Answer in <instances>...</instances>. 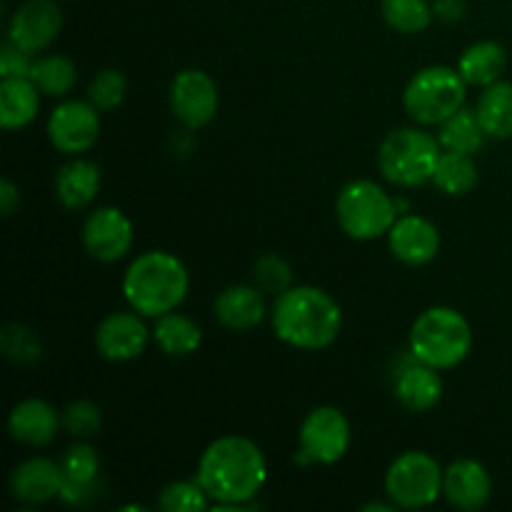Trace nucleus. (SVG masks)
<instances>
[{"label":"nucleus","instance_id":"f257e3e1","mask_svg":"<svg viewBox=\"0 0 512 512\" xmlns=\"http://www.w3.org/2000/svg\"><path fill=\"white\" fill-rule=\"evenodd\" d=\"M265 475L268 463L263 450L240 435L213 440L198 465V483L220 508H243L260 493Z\"/></svg>","mask_w":512,"mask_h":512},{"label":"nucleus","instance_id":"f03ea898","mask_svg":"<svg viewBox=\"0 0 512 512\" xmlns=\"http://www.w3.org/2000/svg\"><path fill=\"white\" fill-rule=\"evenodd\" d=\"M273 328L283 343L300 350H323L335 343L343 313L333 295L313 285L288 288L273 308Z\"/></svg>","mask_w":512,"mask_h":512},{"label":"nucleus","instance_id":"7ed1b4c3","mask_svg":"<svg viewBox=\"0 0 512 512\" xmlns=\"http://www.w3.org/2000/svg\"><path fill=\"white\" fill-rule=\"evenodd\" d=\"M190 278L180 258L165 250H148L130 263L123 278L125 300L143 318L173 313L185 300Z\"/></svg>","mask_w":512,"mask_h":512},{"label":"nucleus","instance_id":"20e7f679","mask_svg":"<svg viewBox=\"0 0 512 512\" xmlns=\"http://www.w3.org/2000/svg\"><path fill=\"white\" fill-rule=\"evenodd\" d=\"M473 348V330L455 308L435 305L420 313L410 328V353L435 370H450L463 363Z\"/></svg>","mask_w":512,"mask_h":512},{"label":"nucleus","instance_id":"39448f33","mask_svg":"<svg viewBox=\"0 0 512 512\" xmlns=\"http://www.w3.org/2000/svg\"><path fill=\"white\" fill-rule=\"evenodd\" d=\"M440 140L415 128L393 130L378 153L380 173L398 188H418L435 178L440 163Z\"/></svg>","mask_w":512,"mask_h":512},{"label":"nucleus","instance_id":"423d86ee","mask_svg":"<svg viewBox=\"0 0 512 512\" xmlns=\"http://www.w3.org/2000/svg\"><path fill=\"white\" fill-rule=\"evenodd\" d=\"M465 80L460 70L430 65L410 78L403 93L405 113L420 125H443L465 103Z\"/></svg>","mask_w":512,"mask_h":512},{"label":"nucleus","instance_id":"0eeeda50","mask_svg":"<svg viewBox=\"0 0 512 512\" xmlns=\"http://www.w3.org/2000/svg\"><path fill=\"white\" fill-rule=\"evenodd\" d=\"M338 223L353 240H375L390 233L398 220L395 200L373 180H353L345 185L335 203Z\"/></svg>","mask_w":512,"mask_h":512},{"label":"nucleus","instance_id":"6e6552de","mask_svg":"<svg viewBox=\"0 0 512 512\" xmlns=\"http://www.w3.org/2000/svg\"><path fill=\"white\" fill-rule=\"evenodd\" d=\"M443 470L433 455L423 450L403 453L385 475V493L398 508H428L443 493Z\"/></svg>","mask_w":512,"mask_h":512},{"label":"nucleus","instance_id":"1a4fd4ad","mask_svg":"<svg viewBox=\"0 0 512 512\" xmlns=\"http://www.w3.org/2000/svg\"><path fill=\"white\" fill-rule=\"evenodd\" d=\"M350 423L338 408L320 405L300 425L298 463L333 465L348 453Z\"/></svg>","mask_w":512,"mask_h":512},{"label":"nucleus","instance_id":"9d476101","mask_svg":"<svg viewBox=\"0 0 512 512\" xmlns=\"http://www.w3.org/2000/svg\"><path fill=\"white\" fill-rule=\"evenodd\" d=\"M100 110L85 100H65L50 113L48 138L60 153L78 155L95 145L100 135Z\"/></svg>","mask_w":512,"mask_h":512},{"label":"nucleus","instance_id":"9b49d317","mask_svg":"<svg viewBox=\"0 0 512 512\" xmlns=\"http://www.w3.org/2000/svg\"><path fill=\"white\" fill-rule=\"evenodd\" d=\"M170 108L183 125L203 128L218 113V85L203 70H180L170 85Z\"/></svg>","mask_w":512,"mask_h":512},{"label":"nucleus","instance_id":"f8f14e48","mask_svg":"<svg viewBox=\"0 0 512 512\" xmlns=\"http://www.w3.org/2000/svg\"><path fill=\"white\" fill-rule=\"evenodd\" d=\"M83 245L100 263H115L133 245V223L123 210L110 205L93 210L83 225Z\"/></svg>","mask_w":512,"mask_h":512},{"label":"nucleus","instance_id":"ddd939ff","mask_svg":"<svg viewBox=\"0 0 512 512\" xmlns=\"http://www.w3.org/2000/svg\"><path fill=\"white\" fill-rule=\"evenodd\" d=\"M63 30V13L55 0H25L10 18V43L25 53L45 50Z\"/></svg>","mask_w":512,"mask_h":512},{"label":"nucleus","instance_id":"4468645a","mask_svg":"<svg viewBox=\"0 0 512 512\" xmlns=\"http://www.w3.org/2000/svg\"><path fill=\"white\" fill-rule=\"evenodd\" d=\"M100 493V458L93 445L75 443L60 460V495L68 505H88Z\"/></svg>","mask_w":512,"mask_h":512},{"label":"nucleus","instance_id":"2eb2a0df","mask_svg":"<svg viewBox=\"0 0 512 512\" xmlns=\"http://www.w3.org/2000/svg\"><path fill=\"white\" fill-rule=\"evenodd\" d=\"M390 253L410 268H420L440 253V230L420 215H403L388 233Z\"/></svg>","mask_w":512,"mask_h":512},{"label":"nucleus","instance_id":"dca6fc26","mask_svg":"<svg viewBox=\"0 0 512 512\" xmlns=\"http://www.w3.org/2000/svg\"><path fill=\"white\" fill-rule=\"evenodd\" d=\"M148 345V328L140 313H110L95 330V348L105 360L125 363L143 355Z\"/></svg>","mask_w":512,"mask_h":512},{"label":"nucleus","instance_id":"f3484780","mask_svg":"<svg viewBox=\"0 0 512 512\" xmlns=\"http://www.w3.org/2000/svg\"><path fill=\"white\" fill-rule=\"evenodd\" d=\"M443 493L453 508L475 512L488 505L493 480L478 460H455L443 475Z\"/></svg>","mask_w":512,"mask_h":512},{"label":"nucleus","instance_id":"a211bd4d","mask_svg":"<svg viewBox=\"0 0 512 512\" xmlns=\"http://www.w3.org/2000/svg\"><path fill=\"white\" fill-rule=\"evenodd\" d=\"M60 428V415L55 408L45 400L30 398L23 400L13 408L8 418L10 438L15 443L30 445V448H43V445L53 443Z\"/></svg>","mask_w":512,"mask_h":512},{"label":"nucleus","instance_id":"6ab92c4d","mask_svg":"<svg viewBox=\"0 0 512 512\" xmlns=\"http://www.w3.org/2000/svg\"><path fill=\"white\" fill-rule=\"evenodd\" d=\"M15 500L25 505H43L60 495V465L48 458H30L10 475Z\"/></svg>","mask_w":512,"mask_h":512},{"label":"nucleus","instance_id":"aec40b11","mask_svg":"<svg viewBox=\"0 0 512 512\" xmlns=\"http://www.w3.org/2000/svg\"><path fill=\"white\" fill-rule=\"evenodd\" d=\"M395 398L410 413H425V410L435 408L443 398V380H440L438 370L420 360L410 363L395 378Z\"/></svg>","mask_w":512,"mask_h":512},{"label":"nucleus","instance_id":"412c9836","mask_svg":"<svg viewBox=\"0 0 512 512\" xmlns=\"http://www.w3.org/2000/svg\"><path fill=\"white\" fill-rule=\"evenodd\" d=\"M265 300L260 288L230 285L215 298V318L228 330H250L263 320Z\"/></svg>","mask_w":512,"mask_h":512},{"label":"nucleus","instance_id":"4be33fe9","mask_svg":"<svg viewBox=\"0 0 512 512\" xmlns=\"http://www.w3.org/2000/svg\"><path fill=\"white\" fill-rule=\"evenodd\" d=\"M100 170L90 160H70L55 175V195L68 210H83L98 195Z\"/></svg>","mask_w":512,"mask_h":512},{"label":"nucleus","instance_id":"5701e85b","mask_svg":"<svg viewBox=\"0 0 512 512\" xmlns=\"http://www.w3.org/2000/svg\"><path fill=\"white\" fill-rule=\"evenodd\" d=\"M40 108V90L30 78H3L0 83V125L18 130L33 123Z\"/></svg>","mask_w":512,"mask_h":512},{"label":"nucleus","instance_id":"b1692460","mask_svg":"<svg viewBox=\"0 0 512 512\" xmlns=\"http://www.w3.org/2000/svg\"><path fill=\"white\" fill-rule=\"evenodd\" d=\"M505 65H508V53L503 45L495 40H480L460 55L458 70L468 85L488 88V85L498 83L500 75L505 73Z\"/></svg>","mask_w":512,"mask_h":512},{"label":"nucleus","instance_id":"393cba45","mask_svg":"<svg viewBox=\"0 0 512 512\" xmlns=\"http://www.w3.org/2000/svg\"><path fill=\"white\" fill-rule=\"evenodd\" d=\"M485 135L493 140L512 138V83L498 80L488 85L475 108Z\"/></svg>","mask_w":512,"mask_h":512},{"label":"nucleus","instance_id":"a878e982","mask_svg":"<svg viewBox=\"0 0 512 512\" xmlns=\"http://www.w3.org/2000/svg\"><path fill=\"white\" fill-rule=\"evenodd\" d=\"M153 338L165 355L185 358V355L195 353L200 348V343H203V330H200V325L193 318L173 310V313L160 315L158 323H155Z\"/></svg>","mask_w":512,"mask_h":512},{"label":"nucleus","instance_id":"bb28decb","mask_svg":"<svg viewBox=\"0 0 512 512\" xmlns=\"http://www.w3.org/2000/svg\"><path fill=\"white\" fill-rule=\"evenodd\" d=\"M485 130L480 125V118L475 110L460 108L458 113L450 115L440 128V145L445 150H455V153H478L485 143Z\"/></svg>","mask_w":512,"mask_h":512},{"label":"nucleus","instance_id":"cd10ccee","mask_svg":"<svg viewBox=\"0 0 512 512\" xmlns=\"http://www.w3.org/2000/svg\"><path fill=\"white\" fill-rule=\"evenodd\" d=\"M435 185L448 195H468L478 185L480 173L475 165L473 155L468 153H448L440 155L438 170H435Z\"/></svg>","mask_w":512,"mask_h":512},{"label":"nucleus","instance_id":"c85d7f7f","mask_svg":"<svg viewBox=\"0 0 512 512\" xmlns=\"http://www.w3.org/2000/svg\"><path fill=\"white\" fill-rule=\"evenodd\" d=\"M30 80L48 98H63L73 90L75 80H78V70H75L73 60H68L65 55H45V58L33 63Z\"/></svg>","mask_w":512,"mask_h":512},{"label":"nucleus","instance_id":"c756f323","mask_svg":"<svg viewBox=\"0 0 512 512\" xmlns=\"http://www.w3.org/2000/svg\"><path fill=\"white\" fill-rule=\"evenodd\" d=\"M380 10L390 28L408 35L428 28L435 13L428 0H383Z\"/></svg>","mask_w":512,"mask_h":512},{"label":"nucleus","instance_id":"7c9ffc66","mask_svg":"<svg viewBox=\"0 0 512 512\" xmlns=\"http://www.w3.org/2000/svg\"><path fill=\"white\" fill-rule=\"evenodd\" d=\"M125 90H128V83H125V75L120 70H100L93 83H90L88 100L100 113H108V110H115L123 103Z\"/></svg>","mask_w":512,"mask_h":512},{"label":"nucleus","instance_id":"2f4dec72","mask_svg":"<svg viewBox=\"0 0 512 512\" xmlns=\"http://www.w3.org/2000/svg\"><path fill=\"white\" fill-rule=\"evenodd\" d=\"M205 505H208V493H205L198 480L195 483H188V480L170 483L158 498V508L168 512H195L205 510Z\"/></svg>","mask_w":512,"mask_h":512},{"label":"nucleus","instance_id":"473e14b6","mask_svg":"<svg viewBox=\"0 0 512 512\" xmlns=\"http://www.w3.org/2000/svg\"><path fill=\"white\" fill-rule=\"evenodd\" d=\"M0 345H3L5 358L20 365L35 363L40 358V350H43L33 330H28L25 325H8L0 335Z\"/></svg>","mask_w":512,"mask_h":512},{"label":"nucleus","instance_id":"72a5a7b5","mask_svg":"<svg viewBox=\"0 0 512 512\" xmlns=\"http://www.w3.org/2000/svg\"><path fill=\"white\" fill-rule=\"evenodd\" d=\"M63 425L75 438H90L103 425V415H100L98 405L90 403V400H75V403H70L65 408Z\"/></svg>","mask_w":512,"mask_h":512},{"label":"nucleus","instance_id":"f704fd0d","mask_svg":"<svg viewBox=\"0 0 512 512\" xmlns=\"http://www.w3.org/2000/svg\"><path fill=\"white\" fill-rule=\"evenodd\" d=\"M255 283L263 293H275L283 295L285 290L290 288V280H293V273H290V265L285 263L278 255H263V258L255 263Z\"/></svg>","mask_w":512,"mask_h":512},{"label":"nucleus","instance_id":"c9c22d12","mask_svg":"<svg viewBox=\"0 0 512 512\" xmlns=\"http://www.w3.org/2000/svg\"><path fill=\"white\" fill-rule=\"evenodd\" d=\"M30 70H33V60L30 53H25L18 45L8 43L0 53V75L3 78H30Z\"/></svg>","mask_w":512,"mask_h":512},{"label":"nucleus","instance_id":"e433bc0d","mask_svg":"<svg viewBox=\"0 0 512 512\" xmlns=\"http://www.w3.org/2000/svg\"><path fill=\"white\" fill-rule=\"evenodd\" d=\"M18 205H20V190L15 188L13 180L5 178L3 183H0V210H3V215L8 218V215L15 213Z\"/></svg>","mask_w":512,"mask_h":512},{"label":"nucleus","instance_id":"4c0bfd02","mask_svg":"<svg viewBox=\"0 0 512 512\" xmlns=\"http://www.w3.org/2000/svg\"><path fill=\"white\" fill-rule=\"evenodd\" d=\"M435 13L445 20H458L465 15V0H435Z\"/></svg>","mask_w":512,"mask_h":512}]
</instances>
